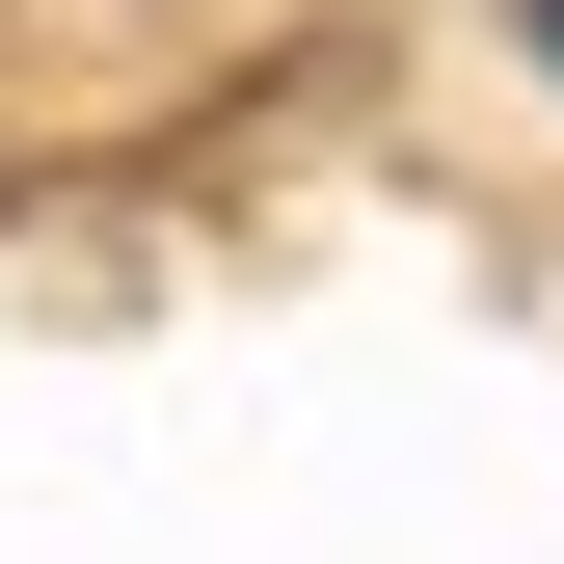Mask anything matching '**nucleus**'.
I'll return each instance as SVG.
<instances>
[{"label": "nucleus", "mask_w": 564, "mask_h": 564, "mask_svg": "<svg viewBox=\"0 0 564 564\" xmlns=\"http://www.w3.org/2000/svg\"><path fill=\"white\" fill-rule=\"evenodd\" d=\"M511 28H538V54H564V0H511Z\"/></svg>", "instance_id": "f257e3e1"}]
</instances>
